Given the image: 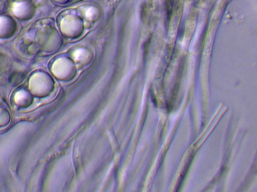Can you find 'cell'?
Instances as JSON below:
<instances>
[{
  "mask_svg": "<svg viewBox=\"0 0 257 192\" xmlns=\"http://www.w3.org/2000/svg\"><path fill=\"white\" fill-rule=\"evenodd\" d=\"M11 120L10 111L7 108L0 107V128H4L9 125Z\"/></svg>",
  "mask_w": 257,
  "mask_h": 192,
  "instance_id": "3957f363",
  "label": "cell"
},
{
  "mask_svg": "<svg viewBox=\"0 0 257 192\" xmlns=\"http://www.w3.org/2000/svg\"><path fill=\"white\" fill-rule=\"evenodd\" d=\"M48 84L43 76L39 74H34L30 78L29 88L31 93L38 96H45L48 90Z\"/></svg>",
  "mask_w": 257,
  "mask_h": 192,
  "instance_id": "6da1fadb",
  "label": "cell"
},
{
  "mask_svg": "<svg viewBox=\"0 0 257 192\" xmlns=\"http://www.w3.org/2000/svg\"><path fill=\"white\" fill-rule=\"evenodd\" d=\"M10 21L8 20V19L1 17L0 18V34H3L4 32H6V30H8L7 28Z\"/></svg>",
  "mask_w": 257,
  "mask_h": 192,
  "instance_id": "277c9868",
  "label": "cell"
},
{
  "mask_svg": "<svg viewBox=\"0 0 257 192\" xmlns=\"http://www.w3.org/2000/svg\"><path fill=\"white\" fill-rule=\"evenodd\" d=\"M14 100L19 106L23 108H27L33 103L32 94L25 90H19L15 94Z\"/></svg>",
  "mask_w": 257,
  "mask_h": 192,
  "instance_id": "7a4b0ae2",
  "label": "cell"
}]
</instances>
